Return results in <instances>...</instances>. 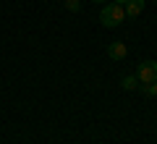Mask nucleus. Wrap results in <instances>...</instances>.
Here are the masks:
<instances>
[{"mask_svg": "<svg viewBox=\"0 0 157 144\" xmlns=\"http://www.w3.org/2000/svg\"><path fill=\"white\" fill-rule=\"evenodd\" d=\"M123 18H126V11H123V6H118V3L105 6V8H102V13H100V24H102V26H107V29L121 26Z\"/></svg>", "mask_w": 157, "mask_h": 144, "instance_id": "f257e3e1", "label": "nucleus"}, {"mask_svg": "<svg viewBox=\"0 0 157 144\" xmlns=\"http://www.w3.org/2000/svg\"><path fill=\"white\" fill-rule=\"evenodd\" d=\"M136 79H139V84L157 81V60H141L136 68Z\"/></svg>", "mask_w": 157, "mask_h": 144, "instance_id": "f03ea898", "label": "nucleus"}, {"mask_svg": "<svg viewBox=\"0 0 157 144\" xmlns=\"http://www.w3.org/2000/svg\"><path fill=\"white\" fill-rule=\"evenodd\" d=\"M107 55H110L113 60H123V58L128 55V50H126L123 42H110L107 45Z\"/></svg>", "mask_w": 157, "mask_h": 144, "instance_id": "7ed1b4c3", "label": "nucleus"}, {"mask_svg": "<svg viewBox=\"0 0 157 144\" xmlns=\"http://www.w3.org/2000/svg\"><path fill=\"white\" fill-rule=\"evenodd\" d=\"M123 11H126V16H131V18H136L141 11H144V0H128L123 6Z\"/></svg>", "mask_w": 157, "mask_h": 144, "instance_id": "20e7f679", "label": "nucleus"}, {"mask_svg": "<svg viewBox=\"0 0 157 144\" xmlns=\"http://www.w3.org/2000/svg\"><path fill=\"white\" fill-rule=\"evenodd\" d=\"M121 89H126V92L139 89V79H136V76H123V79H121Z\"/></svg>", "mask_w": 157, "mask_h": 144, "instance_id": "39448f33", "label": "nucleus"}, {"mask_svg": "<svg viewBox=\"0 0 157 144\" xmlns=\"http://www.w3.org/2000/svg\"><path fill=\"white\" fill-rule=\"evenodd\" d=\"M141 92L147 97H157V81H149V84H141Z\"/></svg>", "mask_w": 157, "mask_h": 144, "instance_id": "423d86ee", "label": "nucleus"}, {"mask_svg": "<svg viewBox=\"0 0 157 144\" xmlns=\"http://www.w3.org/2000/svg\"><path fill=\"white\" fill-rule=\"evenodd\" d=\"M66 8H68V11H73V13L81 11V0H66Z\"/></svg>", "mask_w": 157, "mask_h": 144, "instance_id": "0eeeda50", "label": "nucleus"}, {"mask_svg": "<svg viewBox=\"0 0 157 144\" xmlns=\"http://www.w3.org/2000/svg\"><path fill=\"white\" fill-rule=\"evenodd\" d=\"M113 3H118V6H126V3H128V0H113Z\"/></svg>", "mask_w": 157, "mask_h": 144, "instance_id": "6e6552de", "label": "nucleus"}, {"mask_svg": "<svg viewBox=\"0 0 157 144\" xmlns=\"http://www.w3.org/2000/svg\"><path fill=\"white\" fill-rule=\"evenodd\" d=\"M92 3H105V0H92Z\"/></svg>", "mask_w": 157, "mask_h": 144, "instance_id": "1a4fd4ad", "label": "nucleus"}]
</instances>
